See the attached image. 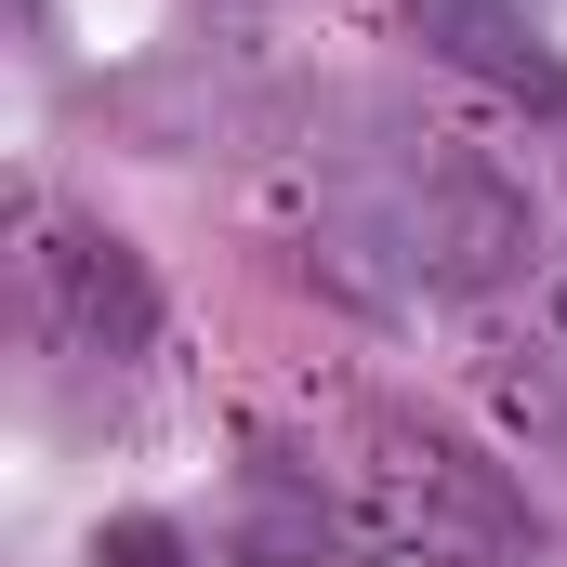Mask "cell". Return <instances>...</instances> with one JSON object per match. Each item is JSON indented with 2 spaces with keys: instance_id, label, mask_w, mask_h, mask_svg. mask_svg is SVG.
Instances as JSON below:
<instances>
[{
  "instance_id": "obj_2",
  "label": "cell",
  "mask_w": 567,
  "mask_h": 567,
  "mask_svg": "<svg viewBox=\"0 0 567 567\" xmlns=\"http://www.w3.org/2000/svg\"><path fill=\"white\" fill-rule=\"evenodd\" d=\"M13 278H27V317H40L66 357H133L145 330H158V290H145V265L106 238V225L27 212V251H13Z\"/></svg>"
},
{
  "instance_id": "obj_5",
  "label": "cell",
  "mask_w": 567,
  "mask_h": 567,
  "mask_svg": "<svg viewBox=\"0 0 567 567\" xmlns=\"http://www.w3.org/2000/svg\"><path fill=\"white\" fill-rule=\"evenodd\" d=\"M93 567H185V528L172 515H106L93 528Z\"/></svg>"
},
{
  "instance_id": "obj_1",
  "label": "cell",
  "mask_w": 567,
  "mask_h": 567,
  "mask_svg": "<svg viewBox=\"0 0 567 567\" xmlns=\"http://www.w3.org/2000/svg\"><path fill=\"white\" fill-rule=\"evenodd\" d=\"M383 251L423 290H488V278H515L542 251V225H528V198L502 172H423V185L383 198Z\"/></svg>"
},
{
  "instance_id": "obj_6",
  "label": "cell",
  "mask_w": 567,
  "mask_h": 567,
  "mask_svg": "<svg viewBox=\"0 0 567 567\" xmlns=\"http://www.w3.org/2000/svg\"><path fill=\"white\" fill-rule=\"evenodd\" d=\"M370 567H488V542H435V528H410V542H383Z\"/></svg>"
},
{
  "instance_id": "obj_3",
  "label": "cell",
  "mask_w": 567,
  "mask_h": 567,
  "mask_svg": "<svg viewBox=\"0 0 567 567\" xmlns=\"http://www.w3.org/2000/svg\"><path fill=\"white\" fill-rule=\"evenodd\" d=\"M410 40H423V53H449L462 80H488V93L542 106V120L567 106V53L515 13V0H410Z\"/></svg>"
},
{
  "instance_id": "obj_4",
  "label": "cell",
  "mask_w": 567,
  "mask_h": 567,
  "mask_svg": "<svg viewBox=\"0 0 567 567\" xmlns=\"http://www.w3.org/2000/svg\"><path fill=\"white\" fill-rule=\"evenodd\" d=\"M238 555H251V567H317V555H330V502H317V488H290L278 462H251V502H238Z\"/></svg>"
}]
</instances>
